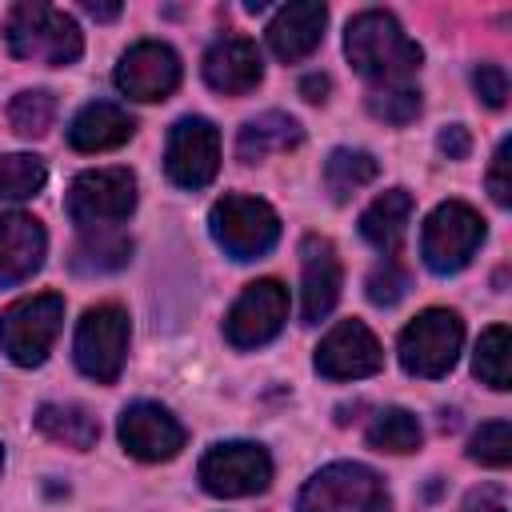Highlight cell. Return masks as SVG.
I'll list each match as a JSON object with an SVG mask.
<instances>
[{
  "instance_id": "obj_1",
  "label": "cell",
  "mask_w": 512,
  "mask_h": 512,
  "mask_svg": "<svg viewBox=\"0 0 512 512\" xmlns=\"http://www.w3.org/2000/svg\"><path fill=\"white\" fill-rule=\"evenodd\" d=\"M344 52L352 60V68L372 80L376 88H388V84H408V76L420 68L424 52L420 44L400 28V20L392 12H380V8H368V12H356L348 20V32H344Z\"/></svg>"
},
{
  "instance_id": "obj_2",
  "label": "cell",
  "mask_w": 512,
  "mask_h": 512,
  "mask_svg": "<svg viewBox=\"0 0 512 512\" xmlns=\"http://www.w3.org/2000/svg\"><path fill=\"white\" fill-rule=\"evenodd\" d=\"M4 44L16 60H32V64H48V68H68L84 52L80 24L68 12L40 4V0H20L8 8Z\"/></svg>"
},
{
  "instance_id": "obj_3",
  "label": "cell",
  "mask_w": 512,
  "mask_h": 512,
  "mask_svg": "<svg viewBox=\"0 0 512 512\" xmlns=\"http://www.w3.org/2000/svg\"><path fill=\"white\" fill-rule=\"evenodd\" d=\"M296 512H392L380 472L356 460H336L300 488Z\"/></svg>"
},
{
  "instance_id": "obj_4",
  "label": "cell",
  "mask_w": 512,
  "mask_h": 512,
  "mask_svg": "<svg viewBox=\"0 0 512 512\" xmlns=\"http://www.w3.org/2000/svg\"><path fill=\"white\" fill-rule=\"evenodd\" d=\"M488 228L484 216L464 204V200H444L428 212L424 232H420V256L436 276H452L468 268V260L480 252Z\"/></svg>"
},
{
  "instance_id": "obj_5",
  "label": "cell",
  "mask_w": 512,
  "mask_h": 512,
  "mask_svg": "<svg viewBox=\"0 0 512 512\" xmlns=\"http://www.w3.org/2000/svg\"><path fill=\"white\" fill-rule=\"evenodd\" d=\"M136 208V176L128 168L80 172L68 188V216L80 232H120Z\"/></svg>"
},
{
  "instance_id": "obj_6",
  "label": "cell",
  "mask_w": 512,
  "mask_h": 512,
  "mask_svg": "<svg viewBox=\"0 0 512 512\" xmlns=\"http://www.w3.org/2000/svg\"><path fill=\"white\" fill-rule=\"evenodd\" d=\"M64 324V300L56 292H36L24 300H12L0 312V348L8 352L12 364L36 368L48 360L56 336Z\"/></svg>"
},
{
  "instance_id": "obj_7",
  "label": "cell",
  "mask_w": 512,
  "mask_h": 512,
  "mask_svg": "<svg viewBox=\"0 0 512 512\" xmlns=\"http://www.w3.org/2000/svg\"><path fill=\"white\" fill-rule=\"evenodd\" d=\"M208 228H212V240L232 260H260L280 240V216H276V208L268 200L240 196V192L220 196L212 204Z\"/></svg>"
},
{
  "instance_id": "obj_8",
  "label": "cell",
  "mask_w": 512,
  "mask_h": 512,
  "mask_svg": "<svg viewBox=\"0 0 512 512\" xmlns=\"http://www.w3.org/2000/svg\"><path fill=\"white\" fill-rule=\"evenodd\" d=\"M128 312L120 304H96L80 316L76 324V340H72V356L76 368L96 380V384H112L128 360Z\"/></svg>"
},
{
  "instance_id": "obj_9",
  "label": "cell",
  "mask_w": 512,
  "mask_h": 512,
  "mask_svg": "<svg viewBox=\"0 0 512 512\" xmlns=\"http://www.w3.org/2000/svg\"><path fill=\"white\" fill-rule=\"evenodd\" d=\"M460 344H464V320L452 308H424L400 332L396 352H400V364L408 376L436 380L456 364Z\"/></svg>"
},
{
  "instance_id": "obj_10",
  "label": "cell",
  "mask_w": 512,
  "mask_h": 512,
  "mask_svg": "<svg viewBox=\"0 0 512 512\" xmlns=\"http://www.w3.org/2000/svg\"><path fill=\"white\" fill-rule=\"evenodd\" d=\"M204 492L212 496H252V492H264L272 484V456L260 448V444H248V440H228V444H216L200 456V468H196Z\"/></svg>"
},
{
  "instance_id": "obj_11",
  "label": "cell",
  "mask_w": 512,
  "mask_h": 512,
  "mask_svg": "<svg viewBox=\"0 0 512 512\" xmlns=\"http://www.w3.org/2000/svg\"><path fill=\"white\" fill-rule=\"evenodd\" d=\"M288 320V288L280 280H252L224 316V340L232 348H260L280 336Z\"/></svg>"
},
{
  "instance_id": "obj_12",
  "label": "cell",
  "mask_w": 512,
  "mask_h": 512,
  "mask_svg": "<svg viewBox=\"0 0 512 512\" xmlns=\"http://www.w3.org/2000/svg\"><path fill=\"white\" fill-rule=\"evenodd\" d=\"M164 172L180 188H204L220 172V132L204 116H184L168 132Z\"/></svg>"
},
{
  "instance_id": "obj_13",
  "label": "cell",
  "mask_w": 512,
  "mask_h": 512,
  "mask_svg": "<svg viewBox=\"0 0 512 512\" xmlns=\"http://www.w3.org/2000/svg\"><path fill=\"white\" fill-rule=\"evenodd\" d=\"M112 80L128 100H140V104L168 100L180 84V56L164 40H140L120 56Z\"/></svg>"
},
{
  "instance_id": "obj_14",
  "label": "cell",
  "mask_w": 512,
  "mask_h": 512,
  "mask_svg": "<svg viewBox=\"0 0 512 512\" xmlns=\"http://www.w3.org/2000/svg\"><path fill=\"white\" fill-rule=\"evenodd\" d=\"M120 444L128 456L144 460V464H160V460H172L180 448H184V424L164 408V404H152V400H136L120 412Z\"/></svg>"
},
{
  "instance_id": "obj_15",
  "label": "cell",
  "mask_w": 512,
  "mask_h": 512,
  "mask_svg": "<svg viewBox=\"0 0 512 512\" xmlns=\"http://www.w3.org/2000/svg\"><path fill=\"white\" fill-rule=\"evenodd\" d=\"M344 268L336 256V244L328 236H304L300 240V316L304 324H320L336 300H340Z\"/></svg>"
},
{
  "instance_id": "obj_16",
  "label": "cell",
  "mask_w": 512,
  "mask_h": 512,
  "mask_svg": "<svg viewBox=\"0 0 512 512\" xmlns=\"http://www.w3.org/2000/svg\"><path fill=\"white\" fill-rule=\"evenodd\" d=\"M380 364H384L380 340L360 320H340L316 344V372L328 380H360V376L380 372Z\"/></svg>"
},
{
  "instance_id": "obj_17",
  "label": "cell",
  "mask_w": 512,
  "mask_h": 512,
  "mask_svg": "<svg viewBox=\"0 0 512 512\" xmlns=\"http://www.w3.org/2000/svg\"><path fill=\"white\" fill-rule=\"evenodd\" d=\"M48 252V232L28 212H0V288L24 284L40 272Z\"/></svg>"
},
{
  "instance_id": "obj_18",
  "label": "cell",
  "mask_w": 512,
  "mask_h": 512,
  "mask_svg": "<svg viewBox=\"0 0 512 512\" xmlns=\"http://www.w3.org/2000/svg\"><path fill=\"white\" fill-rule=\"evenodd\" d=\"M324 28H328V8L320 0H296V4H284L272 24H268V48L284 60V64H296L304 56H312L324 40Z\"/></svg>"
},
{
  "instance_id": "obj_19",
  "label": "cell",
  "mask_w": 512,
  "mask_h": 512,
  "mask_svg": "<svg viewBox=\"0 0 512 512\" xmlns=\"http://www.w3.org/2000/svg\"><path fill=\"white\" fill-rule=\"evenodd\" d=\"M204 80L224 96H244L264 80V60L252 40L224 36L204 52Z\"/></svg>"
},
{
  "instance_id": "obj_20",
  "label": "cell",
  "mask_w": 512,
  "mask_h": 512,
  "mask_svg": "<svg viewBox=\"0 0 512 512\" xmlns=\"http://www.w3.org/2000/svg\"><path fill=\"white\" fill-rule=\"evenodd\" d=\"M136 132V120L112 104V100H92L84 104L72 124H68V144L76 152H108V148H120L124 140H132Z\"/></svg>"
},
{
  "instance_id": "obj_21",
  "label": "cell",
  "mask_w": 512,
  "mask_h": 512,
  "mask_svg": "<svg viewBox=\"0 0 512 512\" xmlns=\"http://www.w3.org/2000/svg\"><path fill=\"white\" fill-rule=\"evenodd\" d=\"M408 220H412V196H408V188H388V192H380V196L364 208V216H360V236H364L376 252L392 256V252L400 248L404 232H408Z\"/></svg>"
},
{
  "instance_id": "obj_22",
  "label": "cell",
  "mask_w": 512,
  "mask_h": 512,
  "mask_svg": "<svg viewBox=\"0 0 512 512\" xmlns=\"http://www.w3.org/2000/svg\"><path fill=\"white\" fill-rule=\"evenodd\" d=\"M300 140H304V128H300L296 116H288V112H264V116H256V120H248V124L240 128V136H236V156H240L244 164H260L264 156L288 152V148H296Z\"/></svg>"
},
{
  "instance_id": "obj_23",
  "label": "cell",
  "mask_w": 512,
  "mask_h": 512,
  "mask_svg": "<svg viewBox=\"0 0 512 512\" xmlns=\"http://www.w3.org/2000/svg\"><path fill=\"white\" fill-rule=\"evenodd\" d=\"M36 428H40L48 440H56V444H64V448H76V452H88V448H96V440H100L96 416L84 412L80 404H40V408H36Z\"/></svg>"
},
{
  "instance_id": "obj_24",
  "label": "cell",
  "mask_w": 512,
  "mask_h": 512,
  "mask_svg": "<svg viewBox=\"0 0 512 512\" xmlns=\"http://www.w3.org/2000/svg\"><path fill=\"white\" fill-rule=\"evenodd\" d=\"M376 172H380V164H376L372 152H364V148H336V152L328 156V164H324V184H328L332 200L344 204V200L356 196L364 184H372Z\"/></svg>"
},
{
  "instance_id": "obj_25",
  "label": "cell",
  "mask_w": 512,
  "mask_h": 512,
  "mask_svg": "<svg viewBox=\"0 0 512 512\" xmlns=\"http://www.w3.org/2000/svg\"><path fill=\"white\" fill-rule=\"evenodd\" d=\"M128 256H132V240L124 232H80V244L72 248V268L88 276L92 272L104 276V272L124 268Z\"/></svg>"
},
{
  "instance_id": "obj_26",
  "label": "cell",
  "mask_w": 512,
  "mask_h": 512,
  "mask_svg": "<svg viewBox=\"0 0 512 512\" xmlns=\"http://www.w3.org/2000/svg\"><path fill=\"white\" fill-rule=\"evenodd\" d=\"M368 444L376 452H392V456H404V452H416L424 432H420V420L408 412V408H380L368 424Z\"/></svg>"
},
{
  "instance_id": "obj_27",
  "label": "cell",
  "mask_w": 512,
  "mask_h": 512,
  "mask_svg": "<svg viewBox=\"0 0 512 512\" xmlns=\"http://www.w3.org/2000/svg\"><path fill=\"white\" fill-rule=\"evenodd\" d=\"M508 352H512V344H508V328H504V324H492V328L480 336V344H476V360H472L476 380L488 384V388H496V392H508V388H512Z\"/></svg>"
},
{
  "instance_id": "obj_28",
  "label": "cell",
  "mask_w": 512,
  "mask_h": 512,
  "mask_svg": "<svg viewBox=\"0 0 512 512\" xmlns=\"http://www.w3.org/2000/svg\"><path fill=\"white\" fill-rule=\"evenodd\" d=\"M48 168L32 152H8L0 156V200H28L44 188Z\"/></svg>"
},
{
  "instance_id": "obj_29",
  "label": "cell",
  "mask_w": 512,
  "mask_h": 512,
  "mask_svg": "<svg viewBox=\"0 0 512 512\" xmlns=\"http://www.w3.org/2000/svg\"><path fill=\"white\" fill-rule=\"evenodd\" d=\"M52 120H56V96L44 88H24L8 104V124L20 136H48Z\"/></svg>"
},
{
  "instance_id": "obj_30",
  "label": "cell",
  "mask_w": 512,
  "mask_h": 512,
  "mask_svg": "<svg viewBox=\"0 0 512 512\" xmlns=\"http://www.w3.org/2000/svg\"><path fill=\"white\" fill-rule=\"evenodd\" d=\"M420 88L412 84H388V88H372L368 92V112L392 128H404L420 116Z\"/></svg>"
},
{
  "instance_id": "obj_31",
  "label": "cell",
  "mask_w": 512,
  "mask_h": 512,
  "mask_svg": "<svg viewBox=\"0 0 512 512\" xmlns=\"http://www.w3.org/2000/svg\"><path fill=\"white\" fill-rule=\"evenodd\" d=\"M468 456L484 468H508L512 464V424L508 420H488L476 428L468 440Z\"/></svg>"
},
{
  "instance_id": "obj_32",
  "label": "cell",
  "mask_w": 512,
  "mask_h": 512,
  "mask_svg": "<svg viewBox=\"0 0 512 512\" xmlns=\"http://www.w3.org/2000/svg\"><path fill=\"white\" fill-rule=\"evenodd\" d=\"M364 288H368V300H372V304L392 308V304H396V300L408 292V272H404V268H400L392 256H384V260H380V264L368 272V284H364Z\"/></svg>"
},
{
  "instance_id": "obj_33",
  "label": "cell",
  "mask_w": 512,
  "mask_h": 512,
  "mask_svg": "<svg viewBox=\"0 0 512 512\" xmlns=\"http://www.w3.org/2000/svg\"><path fill=\"white\" fill-rule=\"evenodd\" d=\"M472 88H476V96L488 104V108H504V100H508V72L500 68V64H476V72H472Z\"/></svg>"
},
{
  "instance_id": "obj_34",
  "label": "cell",
  "mask_w": 512,
  "mask_h": 512,
  "mask_svg": "<svg viewBox=\"0 0 512 512\" xmlns=\"http://www.w3.org/2000/svg\"><path fill=\"white\" fill-rule=\"evenodd\" d=\"M508 164H512V140H500L496 144V156H492V168H488V192L500 208L512 204V180H508Z\"/></svg>"
},
{
  "instance_id": "obj_35",
  "label": "cell",
  "mask_w": 512,
  "mask_h": 512,
  "mask_svg": "<svg viewBox=\"0 0 512 512\" xmlns=\"http://www.w3.org/2000/svg\"><path fill=\"white\" fill-rule=\"evenodd\" d=\"M460 512H508V492L500 484H480L464 496Z\"/></svg>"
},
{
  "instance_id": "obj_36",
  "label": "cell",
  "mask_w": 512,
  "mask_h": 512,
  "mask_svg": "<svg viewBox=\"0 0 512 512\" xmlns=\"http://www.w3.org/2000/svg\"><path fill=\"white\" fill-rule=\"evenodd\" d=\"M436 148H440L448 160H464V156L472 152V136H468L464 124H448V128L436 136Z\"/></svg>"
},
{
  "instance_id": "obj_37",
  "label": "cell",
  "mask_w": 512,
  "mask_h": 512,
  "mask_svg": "<svg viewBox=\"0 0 512 512\" xmlns=\"http://www.w3.org/2000/svg\"><path fill=\"white\" fill-rule=\"evenodd\" d=\"M328 88H332L328 76H304V80H300V96L312 100V104H324V100H328Z\"/></svg>"
},
{
  "instance_id": "obj_38",
  "label": "cell",
  "mask_w": 512,
  "mask_h": 512,
  "mask_svg": "<svg viewBox=\"0 0 512 512\" xmlns=\"http://www.w3.org/2000/svg\"><path fill=\"white\" fill-rule=\"evenodd\" d=\"M84 12H88L92 20H116V16H120V4H96V0H88Z\"/></svg>"
},
{
  "instance_id": "obj_39",
  "label": "cell",
  "mask_w": 512,
  "mask_h": 512,
  "mask_svg": "<svg viewBox=\"0 0 512 512\" xmlns=\"http://www.w3.org/2000/svg\"><path fill=\"white\" fill-rule=\"evenodd\" d=\"M0 468H4V448H0Z\"/></svg>"
}]
</instances>
